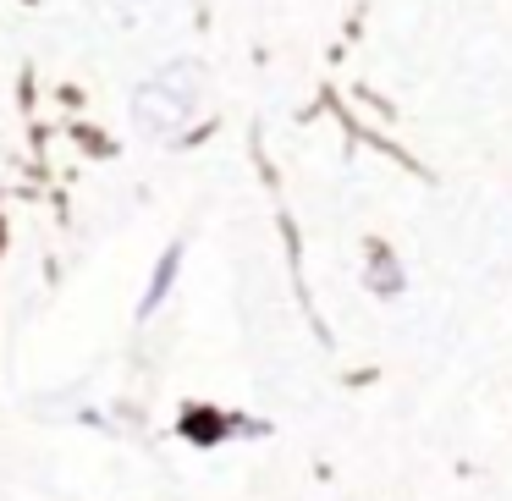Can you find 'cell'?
Instances as JSON below:
<instances>
[{
  "label": "cell",
  "instance_id": "3957f363",
  "mask_svg": "<svg viewBox=\"0 0 512 501\" xmlns=\"http://www.w3.org/2000/svg\"><path fill=\"white\" fill-rule=\"evenodd\" d=\"M177 259H182V248H166V259H160V270H155V281H149V292H144V303L138 309H160V298L171 292V276H177Z\"/></svg>",
  "mask_w": 512,
  "mask_h": 501
},
{
  "label": "cell",
  "instance_id": "6da1fadb",
  "mask_svg": "<svg viewBox=\"0 0 512 501\" xmlns=\"http://www.w3.org/2000/svg\"><path fill=\"white\" fill-rule=\"evenodd\" d=\"M193 116H199V72L193 67H166L133 94V122L149 138H160V144L177 138Z\"/></svg>",
  "mask_w": 512,
  "mask_h": 501
},
{
  "label": "cell",
  "instance_id": "7a4b0ae2",
  "mask_svg": "<svg viewBox=\"0 0 512 501\" xmlns=\"http://www.w3.org/2000/svg\"><path fill=\"white\" fill-rule=\"evenodd\" d=\"M369 287H375L380 298H397V292L408 287V276H402V270H397V259H391L386 248H380V254L369 259Z\"/></svg>",
  "mask_w": 512,
  "mask_h": 501
}]
</instances>
